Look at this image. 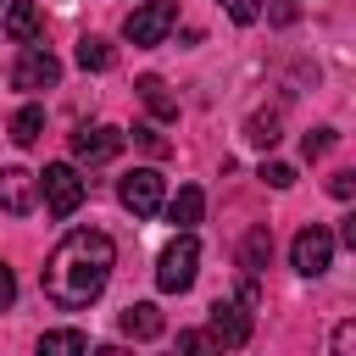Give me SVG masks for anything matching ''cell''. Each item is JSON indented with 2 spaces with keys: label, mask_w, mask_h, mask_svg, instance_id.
I'll list each match as a JSON object with an SVG mask.
<instances>
[{
  "label": "cell",
  "mask_w": 356,
  "mask_h": 356,
  "mask_svg": "<svg viewBox=\"0 0 356 356\" xmlns=\"http://www.w3.org/2000/svg\"><path fill=\"white\" fill-rule=\"evenodd\" d=\"M111 267H117L111 234H100V228H72V234L50 250V261H44V273H39L44 300L61 306V312H78V306L100 300V289L111 284Z\"/></svg>",
  "instance_id": "obj_1"
},
{
  "label": "cell",
  "mask_w": 356,
  "mask_h": 356,
  "mask_svg": "<svg viewBox=\"0 0 356 356\" xmlns=\"http://www.w3.org/2000/svg\"><path fill=\"white\" fill-rule=\"evenodd\" d=\"M33 178H39V200H44L50 217H72V211L83 206V195H89V184H83V172H78L72 161H50V167L33 172Z\"/></svg>",
  "instance_id": "obj_2"
},
{
  "label": "cell",
  "mask_w": 356,
  "mask_h": 356,
  "mask_svg": "<svg viewBox=\"0 0 356 356\" xmlns=\"http://www.w3.org/2000/svg\"><path fill=\"white\" fill-rule=\"evenodd\" d=\"M195 273H200V245H195V234L189 228H178V239L161 250V261H156V289L161 295H184L189 284H195Z\"/></svg>",
  "instance_id": "obj_3"
},
{
  "label": "cell",
  "mask_w": 356,
  "mask_h": 356,
  "mask_svg": "<svg viewBox=\"0 0 356 356\" xmlns=\"http://www.w3.org/2000/svg\"><path fill=\"white\" fill-rule=\"evenodd\" d=\"M172 22H178V6L172 0H145V6H134L122 17V39L139 44V50H150V44H161L172 33Z\"/></svg>",
  "instance_id": "obj_4"
},
{
  "label": "cell",
  "mask_w": 356,
  "mask_h": 356,
  "mask_svg": "<svg viewBox=\"0 0 356 356\" xmlns=\"http://www.w3.org/2000/svg\"><path fill=\"white\" fill-rule=\"evenodd\" d=\"M206 339L222 345V350H239L250 339V306L245 300H211L206 312Z\"/></svg>",
  "instance_id": "obj_5"
},
{
  "label": "cell",
  "mask_w": 356,
  "mask_h": 356,
  "mask_svg": "<svg viewBox=\"0 0 356 356\" xmlns=\"http://www.w3.org/2000/svg\"><path fill=\"white\" fill-rule=\"evenodd\" d=\"M117 200H122L134 217H156L161 200H167V195H161V172H156V167H134V172H122V178H117Z\"/></svg>",
  "instance_id": "obj_6"
},
{
  "label": "cell",
  "mask_w": 356,
  "mask_h": 356,
  "mask_svg": "<svg viewBox=\"0 0 356 356\" xmlns=\"http://www.w3.org/2000/svg\"><path fill=\"white\" fill-rule=\"evenodd\" d=\"M289 267H295V273H306V278L328 273V267H334V234H328L323 222L300 228V234H295V245H289Z\"/></svg>",
  "instance_id": "obj_7"
},
{
  "label": "cell",
  "mask_w": 356,
  "mask_h": 356,
  "mask_svg": "<svg viewBox=\"0 0 356 356\" xmlns=\"http://www.w3.org/2000/svg\"><path fill=\"white\" fill-rule=\"evenodd\" d=\"M56 83H61V61L50 50H39V44H22V56L11 67V89L33 95V89H56Z\"/></svg>",
  "instance_id": "obj_8"
},
{
  "label": "cell",
  "mask_w": 356,
  "mask_h": 356,
  "mask_svg": "<svg viewBox=\"0 0 356 356\" xmlns=\"http://www.w3.org/2000/svg\"><path fill=\"white\" fill-rule=\"evenodd\" d=\"M33 206H39V178L28 167H0V211L28 217Z\"/></svg>",
  "instance_id": "obj_9"
},
{
  "label": "cell",
  "mask_w": 356,
  "mask_h": 356,
  "mask_svg": "<svg viewBox=\"0 0 356 356\" xmlns=\"http://www.w3.org/2000/svg\"><path fill=\"white\" fill-rule=\"evenodd\" d=\"M122 139H128V134H122V128H106V122H100V128H78V134H72V156H78L83 167H100V161H111V156L122 150Z\"/></svg>",
  "instance_id": "obj_10"
},
{
  "label": "cell",
  "mask_w": 356,
  "mask_h": 356,
  "mask_svg": "<svg viewBox=\"0 0 356 356\" xmlns=\"http://www.w3.org/2000/svg\"><path fill=\"white\" fill-rule=\"evenodd\" d=\"M39 33H44V11H39L33 0L6 6V39H11V44H39Z\"/></svg>",
  "instance_id": "obj_11"
},
{
  "label": "cell",
  "mask_w": 356,
  "mask_h": 356,
  "mask_svg": "<svg viewBox=\"0 0 356 356\" xmlns=\"http://www.w3.org/2000/svg\"><path fill=\"white\" fill-rule=\"evenodd\" d=\"M161 211H167V222H172V228H195V222H200V211H206V195H200L195 184H184L172 200H161Z\"/></svg>",
  "instance_id": "obj_12"
},
{
  "label": "cell",
  "mask_w": 356,
  "mask_h": 356,
  "mask_svg": "<svg viewBox=\"0 0 356 356\" xmlns=\"http://www.w3.org/2000/svg\"><path fill=\"white\" fill-rule=\"evenodd\" d=\"M117 323H122V334H128V339H156V334L167 328V323H161V312H156L150 300H134V306H122V317H117Z\"/></svg>",
  "instance_id": "obj_13"
},
{
  "label": "cell",
  "mask_w": 356,
  "mask_h": 356,
  "mask_svg": "<svg viewBox=\"0 0 356 356\" xmlns=\"http://www.w3.org/2000/svg\"><path fill=\"white\" fill-rule=\"evenodd\" d=\"M134 89H139V100L150 106V117H156V122H172V117H178V100L167 95V83H161L156 72H145V78H139Z\"/></svg>",
  "instance_id": "obj_14"
},
{
  "label": "cell",
  "mask_w": 356,
  "mask_h": 356,
  "mask_svg": "<svg viewBox=\"0 0 356 356\" xmlns=\"http://www.w3.org/2000/svg\"><path fill=\"white\" fill-rule=\"evenodd\" d=\"M78 67H83V72H111V67H117V50H111L100 33H83V39H78Z\"/></svg>",
  "instance_id": "obj_15"
},
{
  "label": "cell",
  "mask_w": 356,
  "mask_h": 356,
  "mask_svg": "<svg viewBox=\"0 0 356 356\" xmlns=\"http://www.w3.org/2000/svg\"><path fill=\"white\" fill-rule=\"evenodd\" d=\"M267 261H273V234H267V228H250V234L239 239V267H245V273H261Z\"/></svg>",
  "instance_id": "obj_16"
},
{
  "label": "cell",
  "mask_w": 356,
  "mask_h": 356,
  "mask_svg": "<svg viewBox=\"0 0 356 356\" xmlns=\"http://www.w3.org/2000/svg\"><path fill=\"white\" fill-rule=\"evenodd\" d=\"M39 134H44V106H22V111L11 117V139H17V145H33Z\"/></svg>",
  "instance_id": "obj_17"
},
{
  "label": "cell",
  "mask_w": 356,
  "mask_h": 356,
  "mask_svg": "<svg viewBox=\"0 0 356 356\" xmlns=\"http://www.w3.org/2000/svg\"><path fill=\"white\" fill-rule=\"evenodd\" d=\"M245 139H250V145H261V150H273V145L284 139V134H278V117H273V111H256V117L245 122Z\"/></svg>",
  "instance_id": "obj_18"
},
{
  "label": "cell",
  "mask_w": 356,
  "mask_h": 356,
  "mask_svg": "<svg viewBox=\"0 0 356 356\" xmlns=\"http://www.w3.org/2000/svg\"><path fill=\"white\" fill-rule=\"evenodd\" d=\"M39 350H44V356H56V350H89V334H78V328H50V334H39Z\"/></svg>",
  "instance_id": "obj_19"
},
{
  "label": "cell",
  "mask_w": 356,
  "mask_h": 356,
  "mask_svg": "<svg viewBox=\"0 0 356 356\" xmlns=\"http://www.w3.org/2000/svg\"><path fill=\"white\" fill-rule=\"evenodd\" d=\"M334 145H339V134H334V128H312V134L300 139V156H306V161H317V156H328Z\"/></svg>",
  "instance_id": "obj_20"
},
{
  "label": "cell",
  "mask_w": 356,
  "mask_h": 356,
  "mask_svg": "<svg viewBox=\"0 0 356 356\" xmlns=\"http://www.w3.org/2000/svg\"><path fill=\"white\" fill-rule=\"evenodd\" d=\"M261 178H267L273 189H289V184H295V167H289V161H261Z\"/></svg>",
  "instance_id": "obj_21"
},
{
  "label": "cell",
  "mask_w": 356,
  "mask_h": 356,
  "mask_svg": "<svg viewBox=\"0 0 356 356\" xmlns=\"http://www.w3.org/2000/svg\"><path fill=\"white\" fill-rule=\"evenodd\" d=\"M134 139H139V145H145L150 156H167V139H161V134H156L150 122H139V128H134Z\"/></svg>",
  "instance_id": "obj_22"
},
{
  "label": "cell",
  "mask_w": 356,
  "mask_h": 356,
  "mask_svg": "<svg viewBox=\"0 0 356 356\" xmlns=\"http://www.w3.org/2000/svg\"><path fill=\"white\" fill-rule=\"evenodd\" d=\"M328 195H334V200H350V195H356V172H334V178H328Z\"/></svg>",
  "instance_id": "obj_23"
},
{
  "label": "cell",
  "mask_w": 356,
  "mask_h": 356,
  "mask_svg": "<svg viewBox=\"0 0 356 356\" xmlns=\"http://www.w3.org/2000/svg\"><path fill=\"white\" fill-rule=\"evenodd\" d=\"M178 350H217V345L206 339V328H184L178 334Z\"/></svg>",
  "instance_id": "obj_24"
},
{
  "label": "cell",
  "mask_w": 356,
  "mask_h": 356,
  "mask_svg": "<svg viewBox=\"0 0 356 356\" xmlns=\"http://www.w3.org/2000/svg\"><path fill=\"white\" fill-rule=\"evenodd\" d=\"M11 300H17V273L0 261V312H11Z\"/></svg>",
  "instance_id": "obj_25"
},
{
  "label": "cell",
  "mask_w": 356,
  "mask_h": 356,
  "mask_svg": "<svg viewBox=\"0 0 356 356\" xmlns=\"http://www.w3.org/2000/svg\"><path fill=\"white\" fill-rule=\"evenodd\" d=\"M261 17V0H234V22H256Z\"/></svg>",
  "instance_id": "obj_26"
},
{
  "label": "cell",
  "mask_w": 356,
  "mask_h": 356,
  "mask_svg": "<svg viewBox=\"0 0 356 356\" xmlns=\"http://www.w3.org/2000/svg\"><path fill=\"white\" fill-rule=\"evenodd\" d=\"M350 345H356V323H339L334 328V350H350Z\"/></svg>",
  "instance_id": "obj_27"
}]
</instances>
